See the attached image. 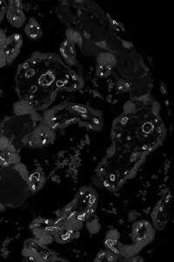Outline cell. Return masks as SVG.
Wrapping results in <instances>:
<instances>
[{"label": "cell", "mask_w": 174, "mask_h": 262, "mask_svg": "<svg viewBox=\"0 0 174 262\" xmlns=\"http://www.w3.org/2000/svg\"><path fill=\"white\" fill-rule=\"evenodd\" d=\"M98 203V195L94 188L84 186L79 189L71 202L56 212V219L78 230L92 220Z\"/></svg>", "instance_id": "9"}, {"label": "cell", "mask_w": 174, "mask_h": 262, "mask_svg": "<svg viewBox=\"0 0 174 262\" xmlns=\"http://www.w3.org/2000/svg\"><path fill=\"white\" fill-rule=\"evenodd\" d=\"M166 134L161 107L152 94L128 99L111 128L112 143L146 157L162 145Z\"/></svg>", "instance_id": "2"}, {"label": "cell", "mask_w": 174, "mask_h": 262, "mask_svg": "<svg viewBox=\"0 0 174 262\" xmlns=\"http://www.w3.org/2000/svg\"><path fill=\"white\" fill-rule=\"evenodd\" d=\"M59 57L66 65L71 68L77 64L76 43L67 36L59 47Z\"/></svg>", "instance_id": "18"}, {"label": "cell", "mask_w": 174, "mask_h": 262, "mask_svg": "<svg viewBox=\"0 0 174 262\" xmlns=\"http://www.w3.org/2000/svg\"><path fill=\"white\" fill-rule=\"evenodd\" d=\"M0 83H1V80H0Z\"/></svg>", "instance_id": "27"}, {"label": "cell", "mask_w": 174, "mask_h": 262, "mask_svg": "<svg viewBox=\"0 0 174 262\" xmlns=\"http://www.w3.org/2000/svg\"><path fill=\"white\" fill-rule=\"evenodd\" d=\"M6 37L7 35L6 34V32L2 28H0V69H3L6 67L2 56V48H3L4 43L6 41Z\"/></svg>", "instance_id": "24"}, {"label": "cell", "mask_w": 174, "mask_h": 262, "mask_svg": "<svg viewBox=\"0 0 174 262\" xmlns=\"http://www.w3.org/2000/svg\"><path fill=\"white\" fill-rule=\"evenodd\" d=\"M7 5H8V1H3V0L0 1V23L4 20V18L6 17Z\"/></svg>", "instance_id": "25"}, {"label": "cell", "mask_w": 174, "mask_h": 262, "mask_svg": "<svg viewBox=\"0 0 174 262\" xmlns=\"http://www.w3.org/2000/svg\"><path fill=\"white\" fill-rule=\"evenodd\" d=\"M42 116L44 122L56 131L71 126H79L98 132L104 126L103 113L101 111L76 101H66L49 107Z\"/></svg>", "instance_id": "7"}, {"label": "cell", "mask_w": 174, "mask_h": 262, "mask_svg": "<svg viewBox=\"0 0 174 262\" xmlns=\"http://www.w3.org/2000/svg\"><path fill=\"white\" fill-rule=\"evenodd\" d=\"M21 162L19 149L0 135V168L12 166Z\"/></svg>", "instance_id": "15"}, {"label": "cell", "mask_w": 174, "mask_h": 262, "mask_svg": "<svg viewBox=\"0 0 174 262\" xmlns=\"http://www.w3.org/2000/svg\"><path fill=\"white\" fill-rule=\"evenodd\" d=\"M171 192L168 190L154 206L151 219L155 230L162 231L167 226L171 217Z\"/></svg>", "instance_id": "11"}, {"label": "cell", "mask_w": 174, "mask_h": 262, "mask_svg": "<svg viewBox=\"0 0 174 262\" xmlns=\"http://www.w3.org/2000/svg\"><path fill=\"white\" fill-rule=\"evenodd\" d=\"M14 81L18 100L38 112L48 110L59 93L77 91L84 84L59 54L41 52L33 53L18 66Z\"/></svg>", "instance_id": "1"}, {"label": "cell", "mask_w": 174, "mask_h": 262, "mask_svg": "<svg viewBox=\"0 0 174 262\" xmlns=\"http://www.w3.org/2000/svg\"><path fill=\"white\" fill-rule=\"evenodd\" d=\"M5 210H6V208H5V207H4L2 205H1V203H0V213H1L2 212H4Z\"/></svg>", "instance_id": "26"}, {"label": "cell", "mask_w": 174, "mask_h": 262, "mask_svg": "<svg viewBox=\"0 0 174 262\" xmlns=\"http://www.w3.org/2000/svg\"><path fill=\"white\" fill-rule=\"evenodd\" d=\"M155 228L146 221L134 222L131 229L130 238L132 245L140 251L154 239Z\"/></svg>", "instance_id": "12"}, {"label": "cell", "mask_w": 174, "mask_h": 262, "mask_svg": "<svg viewBox=\"0 0 174 262\" xmlns=\"http://www.w3.org/2000/svg\"><path fill=\"white\" fill-rule=\"evenodd\" d=\"M114 65V54L103 52L97 57V69L96 74L97 76L103 80H107L112 74V69Z\"/></svg>", "instance_id": "19"}, {"label": "cell", "mask_w": 174, "mask_h": 262, "mask_svg": "<svg viewBox=\"0 0 174 262\" xmlns=\"http://www.w3.org/2000/svg\"><path fill=\"white\" fill-rule=\"evenodd\" d=\"M0 135L17 149H42L56 141L57 131L44 122L42 114L18 100L13 112L0 123Z\"/></svg>", "instance_id": "4"}, {"label": "cell", "mask_w": 174, "mask_h": 262, "mask_svg": "<svg viewBox=\"0 0 174 262\" xmlns=\"http://www.w3.org/2000/svg\"><path fill=\"white\" fill-rule=\"evenodd\" d=\"M28 174L29 170L22 162L0 168V203L5 208H19L32 196Z\"/></svg>", "instance_id": "8"}, {"label": "cell", "mask_w": 174, "mask_h": 262, "mask_svg": "<svg viewBox=\"0 0 174 262\" xmlns=\"http://www.w3.org/2000/svg\"><path fill=\"white\" fill-rule=\"evenodd\" d=\"M118 260L119 258L118 255L107 248L100 251L94 259V261L97 262H116Z\"/></svg>", "instance_id": "23"}, {"label": "cell", "mask_w": 174, "mask_h": 262, "mask_svg": "<svg viewBox=\"0 0 174 262\" xmlns=\"http://www.w3.org/2000/svg\"><path fill=\"white\" fill-rule=\"evenodd\" d=\"M21 256L27 261H68V259L59 256L56 252L50 249L47 245L35 238H28L24 242L21 250Z\"/></svg>", "instance_id": "10"}, {"label": "cell", "mask_w": 174, "mask_h": 262, "mask_svg": "<svg viewBox=\"0 0 174 262\" xmlns=\"http://www.w3.org/2000/svg\"><path fill=\"white\" fill-rule=\"evenodd\" d=\"M58 18L67 27L71 39H86L104 52L117 54L134 48L125 39L116 22L97 3L90 0L62 1L55 8Z\"/></svg>", "instance_id": "3"}, {"label": "cell", "mask_w": 174, "mask_h": 262, "mask_svg": "<svg viewBox=\"0 0 174 262\" xmlns=\"http://www.w3.org/2000/svg\"><path fill=\"white\" fill-rule=\"evenodd\" d=\"M56 220V230L54 232V242L59 245H65L75 241L80 235V230L69 226L67 224Z\"/></svg>", "instance_id": "17"}, {"label": "cell", "mask_w": 174, "mask_h": 262, "mask_svg": "<svg viewBox=\"0 0 174 262\" xmlns=\"http://www.w3.org/2000/svg\"><path fill=\"white\" fill-rule=\"evenodd\" d=\"M5 18L15 28L24 27L27 23V15L24 11L23 3L18 0L8 1Z\"/></svg>", "instance_id": "16"}, {"label": "cell", "mask_w": 174, "mask_h": 262, "mask_svg": "<svg viewBox=\"0 0 174 262\" xmlns=\"http://www.w3.org/2000/svg\"><path fill=\"white\" fill-rule=\"evenodd\" d=\"M119 232L115 229L110 230L107 232V237L105 238V245L107 249L112 251V253H115L118 256L119 253V248H120L121 243L119 242ZM119 258V257H118Z\"/></svg>", "instance_id": "22"}, {"label": "cell", "mask_w": 174, "mask_h": 262, "mask_svg": "<svg viewBox=\"0 0 174 262\" xmlns=\"http://www.w3.org/2000/svg\"><path fill=\"white\" fill-rule=\"evenodd\" d=\"M46 183V177L41 166H37L35 169L28 174V184H29L31 194H36L44 188Z\"/></svg>", "instance_id": "20"}, {"label": "cell", "mask_w": 174, "mask_h": 262, "mask_svg": "<svg viewBox=\"0 0 174 262\" xmlns=\"http://www.w3.org/2000/svg\"><path fill=\"white\" fill-rule=\"evenodd\" d=\"M24 33L29 39H39L43 35L41 26L35 18H31L24 25Z\"/></svg>", "instance_id": "21"}, {"label": "cell", "mask_w": 174, "mask_h": 262, "mask_svg": "<svg viewBox=\"0 0 174 262\" xmlns=\"http://www.w3.org/2000/svg\"><path fill=\"white\" fill-rule=\"evenodd\" d=\"M23 42V36L19 33H12L6 37L2 48V56L6 66L11 65L18 58L22 50Z\"/></svg>", "instance_id": "14"}, {"label": "cell", "mask_w": 174, "mask_h": 262, "mask_svg": "<svg viewBox=\"0 0 174 262\" xmlns=\"http://www.w3.org/2000/svg\"><path fill=\"white\" fill-rule=\"evenodd\" d=\"M107 81L129 98L152 94L154 88L150 69L135 48L114 54V65Z\"/></svg>", "instance_id": "6"}, {"label": "cell", "mask_w": 174, "mask_h": 262, "mask_svg": "<svg viewBox=\"0 0 174 262\" xmlns=\"http://www.w3.org/2000/svg\"><path fill=\"white\" fill-rule=\"evenodd\" d=\"M56 224V220L37 217L30 224L29 228L34 238L44 244L49 245L54 242Z\"/></svg>", "instance_id": "13"}, {"label": "cell", "mask_w": 174, "mask_h": 262, "mask_svg": "<svg viewBox=\"0 0 174 262\" xmlns=\"http://www.w3.org/2000/svg\"><path fill=\"white\" fill-rule=\"evenodd\" d=\"M146 158L133 149L112 143L96 167L92 182L106 191H118L135 176Z\"/></svg>", "instance_id": "5"}]
</instances>
